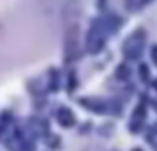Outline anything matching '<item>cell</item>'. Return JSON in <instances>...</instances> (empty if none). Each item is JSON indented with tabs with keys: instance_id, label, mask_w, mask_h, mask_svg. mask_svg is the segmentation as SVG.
<instances>
[{
	"instance_id": "6da1fadb",
	"label": "cell",
	"mask_w": 157,
	"mask_h": 151,
	"mask_svg": "<svg viewBox=\"0 0 157 151\" xmlns=\"http://www.w3.org/2000/svg\"><path fill=\"white\" fill-rule=\"evenodd\" d=\"M115 28H117V18L115 16H105V18H100L94 22L92 30L88 34V52L90 54H96V52H100L104 48L105 38Z\"/></svg>"
},
{
	"instance_id": "7a4b0ae2",
	"label": "cell",
	"mask_w": 157,
	"mask_h": 151,
	"mask_svg": "<svg viewBox=\"0 0 157 151\" xmlns=\"http://www.w3.org/2000/svg\"><path fill=\"white\" fill-rule=\"evenodd\" d=\"M143 46H145V32L139 28V30H135L133 34L125 40L123 52H125L127 58H139L141 52H143Z\"/></svg>"
},
{
	"instance_id": "3957f363",
	"label": "cell",
	"mask_w": 157,
	"mask_h": 151,
	"mask_svg": "<svg viewBox=\"0 0 157 151\" xmlns=\"http://www.w3.org/2000/svg\"><path fill=\"white\" fill-rule=\"evenodd\" d=\"M80 36H78V28L72 26L68 32H66V54H68L70 60H74L78 56V46H80Z\"/></svg>"
},
{
	"instance_id": "277c9868",
	"label": "cell",
	"mask_w": 157,
	"mask_h": 151,
	"mask_svg": "<svg viewBox=\"0 0 157 151\" xmlns=\"http://www.w3.org/2000/svg\"><path fill=\"white\" fill-rule=\"evenodd\" d=\"M60 123L66 125V127H70V125H74V115L70 109H62L60 111Z\"/></svg>"
},
{
	"instance_id": "5b68a950",
	"label": "cell",
	"mask_w": 157,
	"mask_h": 151,
	"mask_svg": "<svg viewBox=\"0 0 157 151\" xmlns=\"http://www.w3.org/2000/svg\"><path fill=\"white\" fill-rule=\"evenodd\" d=\"M147 139H149L151 147H153V149L157 151V125H155V127H153V129L149 131V137H147Z\"/></svg>"
},
{
	"instance_id": "8992f818",
	"label": "cell",
	"mask_w": 157,
	"mask_h": 151,
	"mask_svg": "<svg viewBox=\"0 0 157 151\" xmlns=\"http://www.w3.org/2000/svg\"><path fill=\"white\" fill-rule=\"evenodd\" d=\"M153 62H155V64H157V46H155V48H153Z\"/></svg>"
},
{
	"instance_id": "52a82bcc",
	"label": "cell",
	"mask_w": 157,
	"mask_h": 151,
	"mask_svg": "<svg viewBox=\"0 0 157 151\" xmlns=\"http://www.w3.org/2000/svg\"><path fill=\"white\" fill-rule=\"evenodd\" d=\"M133 151H141V149H133Z\"/></svg>"
},
{
	"instance_id": "ba28073f",
	"label": "cell",
	"mask_w": 157,
	"mask_h": 151,
	"mask_svg": "<svg viewBox=\"0 0 157 151\" xmlns=\"http://www.w3.org/2000/svg\"><path fill=\"white\" fill-rule=\"evenodd\" d=\"M143 2H147V0H143Z\"/></svg>"
},
{
	"instance_id": "9c48e42d",
	"label": "cell",
	"mask_w": 157,
	"mask_h": 151,
	"mask_svg": "<svg viewBox=\"0 0 157 151\" xmlns=\"http://www.w3.org/2000/svg\"><path fill=\"white\" fill-rule=\"evenodd\" d=\"M155 88H157V84H155Z\"/></svg>"
}]
</instances>
